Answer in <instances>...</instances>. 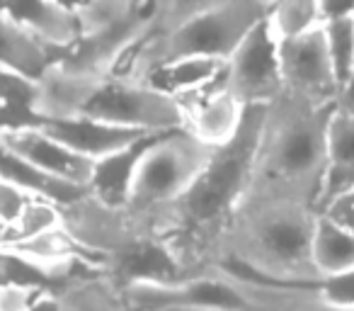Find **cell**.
<instances>
[{"mask_svg": "<svg viewBox=\"0 0 354 311\" xmlns=\"http://www.w3.org/2000/svg\"><path fill=\"white\" fill-rule=\"evenodd\" d=\"M270 105L245 107L236 139L214 151L180 202L165 214L158 236L177 253L192 275L216 267L218 248L236 212L255 183Z\"/></svg>", "mask_w": 354, "mask_h": 311, "instance_id": "cell-1", "label": "cell"}, {"mask_svg": "<svg viewBox=\"0 0 354 311\" xmlns=\"http://www.w3.org/2000/svg\"><path fill=\"white\" fill-rule=\"evenodd\" d=\"M318 209L294 197L250 193L218 248L216 267L262 287L306 290L315 275L313 233Z\"/></svg>", "mask_w": 354, "mask_h": 311, "instance_id": "cell-2", "label": "cell"}, {"mask_svg": "<svg viewBox=\"0 0 354 311\" xmlns=\"http://www.w3.org/2000/svg\"><path fill=\"white\" fill-rule=\"evenodd\" d=\"M260 0H172L160 3L148 35L117 73L138 80L151 69L177 59H216L228 64L241 42L270 15Z\"/></svg>", "mask_w": 354, "mask_h": 311, "instance_id": "cell-3", "label": "cell"}, {"mask_svg": "<svg viewBox=\"0 0 354 311\" xmlns=\"http://www.w3.org/2000/svg\"><path fill=\"white\" fill-rule=\"evenodd\" d=\"M337 107H318L281 93V98H277L267 109L257 173L250 193L294 197L318 209L328 127Z\"/></svg>", "mask_w": 354, "mask_h": 311, "instance_id": "cell-4", "label": "cell"}, {"mask_svg": "<svg viewBox=\"0 0 354 311\" xmlns=\"http://www.w3.org/2000/svg\"><path fill=\"white\" fill-rule=\"evenodd\" d=\"M212 156V148L185 129L162 134L143 156L124 207L133 226L158 236L165 214L187 195Z\"/></svg>", "mask_w": 354, "mask_h": 311, "instance_id": "cell-5", "label": "cell"}, {"mask_svg": "<svg viewBox=\"0 0 354 311\" xmlns=\"http://www.w3.org/2000/svg\"><path fill=\"white\" fill-rule=\"evenodd\" d=\"M80 117L100 119L114 127L143 134H165L185 129L180 103L146 83L124 75H104L90 95Z\"/></svg>", "mask_w": 354, "mask_h": 311, "instance_id": "cell-6", "label": "cell"}, {"mask_svg": "<svg viewBox=\"0 0 354 311\" xmlns=\"http://www.w3.org/2000/svg\"><path fill=\"white\" fill-rule=\"evenodd\" d=\"M223 90L243 107L272 105L277 98H281L284 78H281L279 39L267 20H262L228 59Z\"/></svg>", "mask_w": 354, "mask_h": 311, "instance_id": "cell-7", "label": "cell"}, {"mask_svg": "<svg viewBox=\"0 0 354 311\" xmlns=\"http://www.w3.org/2000/svg\"><path fill=\"white\" fill-rule=\"evenodd\" d=\"M284 93L318 107H337L339 88L330 64L323 27L291 42H279Z\"/></svg>", "mask_w": 354, "mask_h": 311, "instance_id": "cell-8", "label": "cell"}, {"mask_svg": "<svg viewBox=\"0 0 354 311\" xmlns=\"http://www.w3.org/2000/svg\"><path fill=\"white\" fill-rule=\"evenodd\" d=\"M180 109L185 117V132L212 151H218L236 139L245 114V107L223 90V80L192 98L180 100Z\"/></svg>", "mask_w": 354, "mask_h": 311, "instance_id": "cell-9", "label": "cell"}, {"mask_svg": "<svg viewBox=\"0 0 354 311\" xmlns=\"http://www.w3.org/2000/svg\"><path fill=\"white\" fill-rule=\"evenodd\" d=\"M3 12L27 35L56 56V61L68 54L80 39V22L73 3H46V0H25V3H0Z\"/></svg>", "mask_w": 354, "mask_h": 311, "instance_id": "cell-10", "label": "cell"}, {"mask_svg": "<svg viewBox=\"0 0 354 311\" xmlns=\"http://www.w3.org/2000/svg\"><path fill=\"white\" fill-rule=\"evenodd\" d=\"M104 75L85 73L73 69L66 61H54L37 80V114L41 122H56V119H75L83 114L90 95L95 93L97 83Z\"/></svg>", "mask_w": 354, "mask_h": 311, "instance_id": "cell-11", "label": "cell"}, {"mask_svg": "<svg viewBox=\"0 0 354 311\" xmlns=\"http://www.w3.org/2000/svg\"><path fill=\"white\" fill-rule=\"evenodd\" d=\"M0 139L15 153H20L22 159H27L32 166H37L41 173L88 190L95 163H90L83 156L66 148L64 143L56 141L54 136H49L41 127L25 129V132L15 134H0Z\"/></svg>", "mask_w": 354, "mask_h": 311, "instance_id": "cell-12", "label": "cell"}, {"mask_svg": "<svg viewBox=\"0 0 354 311\" xmlns=\"http://www.w3.org/2000/svg\"><path fill=\"white\" fill-rule=\"evenodd\" d=\"M41 129L49 136H54L56 141L64 143L66 148H71L73 153L83 156L85 161H90V163H97V161L107 159V156H114V153L136 143L141 136H146L143 132H131V129L114 127V124L90 117L41 122Z\"/></svg>", "mask_w": 354, "mask_h": 311, "instance_id": "cell-13", "label": "cell"}, {"mask_svg": "<svg viewBox=\"0 0 354 311\" xmlns=\"http://www.w3.org/2000/svg\"><path fill=\"white\" fill-rule=\"evenodd\" d=\"M354 190V112L337 107L330 117L325 173L318 197V214L335 199Z\"/></svg>", "mask_w": 354, "mask_h": 311, "instance_id": "cell-14", "label": "cell"}, {"mask_svg": "<svg viewBox=\"0 0 354 311\" xmlns=\"http://www.w3.org/2000/svg\"><path fill=\"white\" fill-rule=\"evenodd\" d=\"M160 136L162 134H146V136H141L136 143H131V146L124 148V151L97 161V163L93 166L88 193L93 195L97 202L107 204V207H114V209L127 207L129 193H131V185H133V178H136L138 166H141L148 148H151Z\"/></svg>", "mask_w": 354, "mask_h": 311, "instance_id": "cell-15", "label": "cell"}, {"mask_svg": "<svg viewBox=\"0 0 354 311\" xmlns=\"http://www.w3.org/2000/svg\"><path fill=\"white\" fill-rule=\"evenodd\" d=\"M0 180L15 185L17 190L27 193L30 197L46 199V202L56 204L61 209L73 207L75 202H80L88 195L85 188L41 173L37 166H32L27 159H22L20 153L12 151L3 139H0Z\"/></svg>", "mask_w": 354, "mask_h": 311, "instance_id": "cell-16", "label": "cell"}, {"mask_svg": "<svg viewBox=\"0 0 354 311\" xmlns=\"http://www.w3.org/2000/svg\"><path fill=\"white\" fill-rule=\"evenodd\" d=\"M226 73V64L216 59H177L162 64L141 75V83L172 100H187L212 85L221 83Z\"/></svg>", "mask_w": 354, "mask_h": 311, "instance_id": "cell-17", "label": "cell"}, {"mask_svg": "<svg viewBox=\"0 0 354 311\" xmlns=\"http://www.w3.org/2000/svg\"><path fill=\"white\" fill-rule=\"evenodd\" d=\"M37 80L0 66V134H15L41 127L37 114Z\"/></svg>", "mask_w": 354, "mask_h": 311, "instance_id": "cell-18", "label": "cell"}, {"mask_svg": "<svg viewBox=\"0 0 354 311\" xmlns=\"http://www.w3.org/2000/svg\"><path fill=\"white\" fill-rule=\"evenodd\" d=\"M54 61L56 56L46 46L27 35L20 25H15L0 8V66L39 80Z\"/></svg>", "mask_w": 354, "mask_h": 311, "instance_id": "cell-19", "label": "cell"}, {"mask_svg": "<svg viewBox=\"0 0 354 311\" xmlns=\"http://www.w3.org/2000/svg\"><path fill=\"white\" fill-rule=\"evenodd\" d=\"M310 258L318 280L354 270V233L335 224L325 214H318Z\"/></svg>", "mask_w": 354, "mask_h": 311, "instance_id": "cell-20", "label": "cell"}, {"mask_svg": "<svg viewBox=\"0 0 354 311\" xmlns=\"http://www.w3.org/2000/svg\"><path fill=\"white\" fill-rule=\"evenodd\" d=\"M272 32L279 42H291L306 37L323 27L320 17V3L315 0H286V3H272L267 15Z\"/></svg>", "mask_w": 354, "mask_h": 311, "instance_id": "cell-21", "label": "cell"}, {"mask_svg": "<svg viewBox=\"0 0 354 311\" xmlns=\"http://www.w3.org/2000/svg\"><path fill=\"white\" fill-rule=\"evenodd\" d=\"M323 35L325 44H328L330 64L335 71V80L339 88V100H342L354 73V10L323 22Z\"/></svg>", "mask_w": 354, "mask_h": 311, "instance_id": "cell-22", "label": "cell"}, {"mask_svg": "<svg viewBox=\"0 0 354 311\" xmlns=\"http://www.w3.org/2000/svg\"><path fill=\"white\" fill-rule=\"evenodd\" d=\"M64 226V209L46 199H32L20 214L15 224L6 231V246H17V243L32 241L37 236H44L49 231Z\"/></svg>", "mask_w": 354, "mask_h": 311, "instance_id": "cell-23", "label": "cell"}, {"mask_svg": "<svg viewBox=\"0 0 354 311\" xmlns=\"http://www.w3.org/2000/svg\"><path fill=\"white\" fill-rule=\"evenodd\" d=\"M320 301L339 309H354V270L342 272V275L320 277L308 287Z\"/></svg>", "mask_w": 354, "mask_h": 311, "instance_id": "cell-24", "label": "cell"}, {"mask_svg": "<svg viewBox=\"0 0 354 311\" xmlns=\"http://www.w3.org/2000/svg\"><path fill=\"white\" fill-rule=\"evenodd\" d=\"M272 311H354V309H339V306L325 304L308 287L306 290H281V287H277Z\"/></svg>", "mask_w": 354, "mask_h": 311, "instance_id": "cell-25", "label": "cell"}, {"mask_svg": "<svg viewBox=\"0 0 354 311\" xmlns=\"http://www.w3.org/2000/svg\"><path fill=\"white\" fill-rule=\"evenodd\" d=\"M32 199L35 197H30L27 193L17 190L15 185L0 180V229H3V233L20 219V214L25 212V207Z\"/></svg>", "mask_w": 354, "mask_h": 311, "instance_id": "cell-26", "label": "cell"}, {"mask_svg": "<svg viewBox=\"0 0 354 311\" xmlns=\"http://www.w3.org/2000/svg\"><path fill=\"white\" fill-rule=\"evenodd\" d=\"M320 214H325V217L333 219L335 224H339L342 229H347V231L354 233V190L347 195H342L339 199H335V202Z\"/></svg>", "mask_w": 354, "mask_h": 311, "instance_id": "cell-27", "label": "cell"}, {"mask_svg": "<svg viewBox=\"0 0 354 311\" xmlns=\"http://www.w3.org/2000/svg\"><path fill=\"white\" fill-rule=\"evenodd\" d=\"M30 311H66V299L56 294H46V296H41Z\"/></svg>", "mask_w": 354, "mask_h": 311, "instance_id": "cell-28", "label": "cell"}, {"mask_svg": "<svg viewBox=\"0 0 354 311\" xmlns=\"http://www.w3.org/2000/svg\"><path fill=\"white\" fill-rule=\"evenodd\" d=\"M352 103H354V73H352V80H349V88L344 90L342 100H339V107L349 109V107H352Z\"/></svg>", "mask_w": 354, "mask_h": 311, "instance_id": "cell-29", "label": "cell"}, {"mask_svg": "<svg viewBox=\"0 0 354 311\" xmlns=\"http://www.w3.org/2000/svg\"><path fill=\"white\" fill-rule=\"evenodd\" d=\"M64 299H66V311H85V306L78 299H73V296H64Z\"/></svg>", "mask_w": 354, "mask_h": 311, "instance_id": "cell-30", "label": "cell"}, {"mask_svg": "<svg viewBox=\"0 0 354 311\" xmlns=\"http://www.w3.org/2000/svg\"><path fill=\"white\" fill-rule=\"evenodd\" d=\"M6 246V233H3V229H0V248Z\"/></svg>", "mask_w": 354, "mask_h": 311, "instance_id": "cell-31", "label": "cell"}, {"mask_svg": "<svg viewBox=\"0 0 354 311\" xmlns=\"http://www.w3.org/2000/svg\"><path fill=\"white\" fill-rule=\"evenodd\" d=\"M349 112H354V103H352V107H349Z\"/></svg>", "mask_w": 354, "mask_h": 311, "instance_id": "cell-32", "label": "cell"}, {"mask_svg": "<svg viewBox=\"0 0 354 311\" xmlns=\"http://www.w3.org/2000/svg\"><path fill=\"white\" fill-rule=\"evenodd\" d=\"M122 311H124V309H122Z\"/></svg>", "mask_w": 354, "mask_h": 311, "instance_id": "cell-33", "label": "cell"}]
</instances>
